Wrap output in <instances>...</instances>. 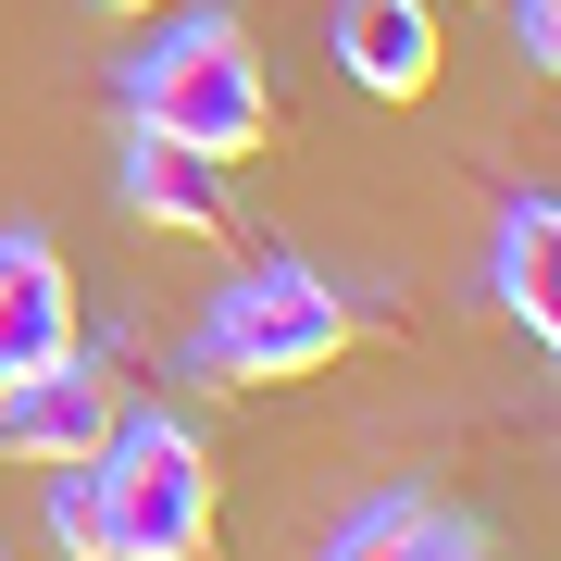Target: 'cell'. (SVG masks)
Listing matches in <instances>:
<instances>
[{"label": "cell", "instance_id": "1", "mask_svg": "<svg viewBox=\"0 0 561 561\" xmlns=\"http://www.w3.org/2000/svg\"><path fill=\"white\" fill-rule=\"evenodd\" d=\"M125 125L138 138H175L201 162H250L275 138V88H262V50L238 13H187L175 38H150L125 62Z\"/></svg>", "mask_w": 561, "mask_h": 561}, {"label": "cell", "instance_id": "2", "mask_svg": "<svg viewBox=\"0 0 561 561\" xmlns=\"http://www.w3.org/2000/svg\"><path fill=\"white\" fill-rule=\"evenodd\" d=\"M88 486H101V561H213V461L175 412H113Z\"/></svg>", "mask_w": 561, "mask_h": 561}, {"label": "cell", "instance_id": "3", "mask_svg": "<svg viewBox=\"0 0 561 561\" xmlns=\"http://www.w3.org/2000/svg\"><path fill=\"white\" fill-rule=\"evenodd\" d=\"M350 350V300L312 262H250L225 275V300L201 312V375L213 387H300Z\"/></svg>", "mask_w": 561, "mask_h": 561}, {"label": "cell", "instance_id": "4", "mask_svg": "<svg viewBox=\"0 0 561 561\" xmlns=\"http://www.w3.org/2000/svg\"><path fill=\"white\" fill-rule=\"evenodd\" d=\"M113 412H125L113 375L62 350V362H38V375L0 387V461H38V474H50V461H88V449L113 437Z\"/></svg>", "mask_w": 561, "mask_h": 561}, {"label": "cell", "instance_id": "5", "mask_svg": "<svg viewBox=\"0 0 561 561\" xmlns=\"http://www.w3.org/2000/svg\"><path fill=\"white\" fill-rule=\"evenodd\" d=\"M76 350V275H62L50 238H25V225H0V387L38 375V362Z\"/></svg>", "mask_w": 561, "mask_h": 561}, {"label": "cell", "instance_id": "6", "mask_svg": "<svg viewBox=\"0 0 561 561\" xmlns=\"http://www.w3.org/2000/svg\"><path fill=\"white\" fill-rule=\"evenodd\" d=\"M337 76L375 101L437 88V0H337Z\"/></svg>", "mask_w": 561, "mask_h": 561}, {"label": "cell", "instance_id": "7", "mask_svg": "<svg viewBox=\"0 0 561 561\" xmlns=\"http://www.w3.org/2000/svg\"><path fill=\"white\" fill-rule=\"evenodd\" d=\"M125 213L162 225V238H225V225H238V201H225V162L175 150V138H138V125H125Z\"/></svg>", "mask_w": 561, "mask_h": 561}, {"label": "cell", "instance_id": "8", "mask_svg": "<svg viewBox=\"0 0 561 561\" xmlns=\"http://www.w3.org/2000/svg\"><path fill=\"white\" fill-rule=\"evenodd\" d=\"M561 213H549V187H512L500 201V262H486V275H500V312L524 324V337L537 350H561Z\"/></svg>", "mask_w": 561, "mask_h": 561}, {"label": "cell", "instance_id": "9", "mask_svg": "<svg viewBox=\"0 0 561 561\" xmlns=\"http://www.w3.org/2000/svg\"><path fill=\"white\" fill-rule=\"evenodd\" d=\"M424 524H437V500H412V486H400V500H362L337 537H324V561H412Z\"/></svg>", "mask_w": 561, "mask_h": 561}, {"label": "cell", "instance_id": "10", "mask_svg": "<svg viewBox=\"0 0 561 561\" xmlns=\"http://www.w3.org/2000/svg\"><path fill=\"white\" fill-rule=\"evenodd\" d=\"M50 537L76 561H101V486H88V461H50Z\"/></svg>", "mask_w": 561, "mask_h": 561}, {"label": "cell", "instance_id": "11", "mask_svg": "<svg viewBox=\"0 0 561 561\" xmlns=\"http://www.w3.org/2000/svg\"><path fill=\"white\" fill-rule=\"evenodd\" d=\"M512 38H524V62L549 76V62H561V0H512Z\"/></svg>", "mask_w": 561, "mask_h": 561}, {"label": "cell", "instance_id": "12", "mask_svg": "<svg viewBox=\"0 0 561 561\" xmlns=\"http://www.w3.org/2000/svg\"><path fill=\"white\" fill-rule=\"evenodd\" d=\"M412 561H486V537H474V524H449V512H437V524L412 537Z\"/></svg>", "mask_w": 561, "mask_h": 561}, {"label": "cell", "instance_id": "13", "mask_svg": "<svg viewBox=\"0 0 561 561\" xmlns=\"http://www.w3.org/2000/svg\"><path fill=\"white\" fill-rule=\"evenodd\" d=\"M101 13H162V0H101Z\"/></svg>", "mask_w": 561, "mask_h": 561}, {"label": "cell", "instance_id": "14", "mask_svg": "<svg viewBox=\"0 0 561 561\" xmlns=\"http://www.w3.org/2000/svg\"><path fill=\"white\" fill-rule=\"evenodd\" d=\"M0 561H13V549H0Z\"/></svg>", "mask_w": 561, "mask_h": 561}]
</instances>
